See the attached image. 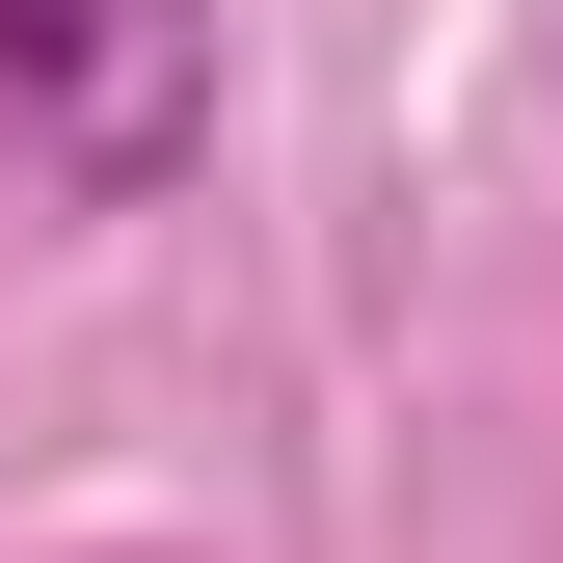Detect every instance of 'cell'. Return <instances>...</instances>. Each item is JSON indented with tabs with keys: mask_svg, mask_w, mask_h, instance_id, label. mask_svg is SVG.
Masks as SVG:
<instances>
[{
	"mask_svg": "<svg viewBox=\"0 0 563 563\" xmlns=\"http://www.w3.org/2000/svg\"><path fill=\"white\" fill-rule=\"evenodd\" d=\"M0 134L81 188V216L188 188V134H216V0H0Z\"/></svg>",
	"mask_w": 563,
	"mask_h": 563,
	"instance_id": "1",
	"label": "cell"
}]
</instances>
